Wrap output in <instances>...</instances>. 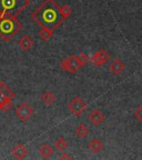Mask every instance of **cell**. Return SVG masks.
Here are the masks:
<instances>
[{
    "instance_id": "obj_1",
    "label": "cell",
    "mask_w": 142,
    "mask_h": 160,
    "mask_svg": "<svg viewBox=\"0 0 142 160\" xmlns=\"http://www.w3.org/2000/svg\"><path fill=\"white\" fill-rule=\"evenodd\" d=\"M31 19L41 28H49L55 31L66 20L61 15V7L55 0H45L32 11Z\"/></svg>"
},
{
    "instance_id": "obj_2",
    "label": "cell",
    "mask_w": 142,
    "mask_h": 160,
    "mask_svg": "<svg viewBox=\"0 0 142 160\" xmlns=\"http://www.w3.org/2000/svg\"><path fill=\"white\" fill-rule=\"evenodd\" d=\"M22 23L18 17H3L0 19V39L3 41H9L16 35L20 32Z\"/></svg>"
},
{
    "instance_id": "obj_3",
    "label": "cell",
    "mask_w": 142,
    "mask_h": 160,
    "mask_svg": "<svg viewBox=\"0 0 142 160\" xmlns=\"http://www.w3.org/2000/svg\"><path fill=\"white\" fill-rule=\"evenodd\" d=\"M30 6V0H0V12L3 17H18Z\"/></svg>"
},
{
    "instance_id": "obj_4",
    "label": "cell",
    "mask_w": 142,
    "mask_h": 160,
    "mask_svg": "<svg viewBox=\"0 0 142 160\" xmlns=\"http://www.w3.org/2000/svg\"><path fill=\"white\" fill-rule=\"evenodd\" d=\"M90 58L86 53H80L79 56H70L65 58L60 62V68L65 70L66 72L76 73L80 68L85 67L89 62Z\"/></svg>"
},
{
    "instance_id": "obj_5",
    "label": "cell",
    "mask_w": 142,
    "mask_h": 160,
    "mask_svg": "<svg viewBox=\"0 0 142 160\" xmlns=\"http://www.w3.org/2000/svg\"><path fill=\"white\" fill-rule=\"evenodd\" d=\"M68 110L76 117H80L87 110V103L81 98L75 97L68 103Z\"/></svg>"
},
{
    "instance_id": "obj_6",
    "label": "cell",
    "mask_w": 142,
    "mask_h": 160,
    "mask_svg": "<svg viewBox=\"0 0 142 160\" xmlns=\"http://www.w3.org/2000/svg\"><path fill=\"white\" fill-rule=\"evenodd\" d=\"M33 112H35V110L29 103H21L19 105L17 108H16V116L18 117V119L20 121H22V122H27L31 119V117L33 116Z\"/></svg>"
},
{
    "instance_id": "obj_7",
    "label": "cell",
    "mask_w": 142,
    "mask_h": 160,
    "mask_svg": "<svg viewBox=\"0 0 142 160\" xmlns=\"http://www.w3.org/2000/svg\"><path fill=\"white\" fill-rule=\"evenodd\" d=\"M110 60V55L105 49H99L93 53V56L90 58V61L92 62L95 67H102L103 65L108 62Z\"/></svg>"
},
{
    "instance_id": "obj_8",
    "label": "cell",
    "mask_w": 142,
    "mask_h": 160,
    "mask_svg": "<svg viewBox=\"0 0 142 160\" xmlns=\"http://www.w3.org/2000/svg\"><path fill=\"white\" fill-rule=\"evenodd\" d=\"M88 120L92 123L93 126H100L101 123L105 122V113L99 109H93L88 116Z\"/></svg>"
},
{
    "instance_id": "obj_9",
    "label": "cell",
    "mask_w": 142,
    "mask_h": 160,
    "mask_svg": "<svg viewBox=\"0 0 142 160\" xmlns=\"http://www.w3.org/2000/svg\"><path fill=\"white\" fill-rule=\"evenodd\" d=\"M11 155H12V157H15L16 159H25L28 155V150L23 143L20 142L12 148Z\"/></svg>"
},
{
    "instance_id": "obj_10",
    "label": "cell",
    "mask_w": 142,
    "mask_h": 160,
    "mask_svg": "<svg viewBox=\"0 0 142 160\" xmlns=\"http://www.w3.org/2000/svg\"><path fill=\"white\" fill-rule=\"evenodd\" d=\"M125 65L119 59L113 60L112 62L110 63V66H109L110 72L112 73V75H115V76H119L120 73L125 71Z\"/></svg>"
},
{
    "instance_id": "obj_11",
    "label": "cell",
    "mask_w": 142,
    "mask_h": 160,
    "mask_svg": "<svg viewBox=\"0 0 142 160\" xmlns=\"http://www.w3.org/2000/svg\"><path fill=\"white\" fill-rule=\"evenodd\" d=\"M88 148H89L93 153H99L100 151L105 148V143H103L102 140L98 139V138H93V139L90 140Z\"/></svg>"
},
{
    "instance_id": "obj_12",
    "label": "cell",
    "mask_w": 142,
    "mask_h": 160,
    "mask_svg": "<svg viewBox=\"0 0 142 160\" xmlns=\"http://www.w3.org/2000/svg\"><path fill=\"white\" fill-rule=\"evenodd\" d=\"M18 45H19L21 50L28 51V50H30L33 47V39L30 37V36H23V37H21V39L18 41Z\"/></svg>"
},
{
    "instance_id": "obj_13",
    "label": "cell",
    "mask_w": 142,
    "mask_h": 160,
    "mask_svg": "<svg viewBox=\"0 0 142 160\" xmlns=\"http://www.w3.org/2000/svg\"><path fill=\"white\" fill-rule=\"evenodd\" d=\"M11 107H12V99H10L2 93H0V110L6 112Z\"/></svg>"
},
{
    "instance_id": "obj_14",
    "label": "cell",
    "mask_w": 142,
    "mask_h": 160,
    "mask_svg": "<svg viewBox=\"0 0 142 160\" xmlns=\"http://www.w3.org/2000/svg\"><path fill=\"white\" fill-rule=\"evenodd\" d=\"M75 132H76V135H77L78 138H80V139H85V138L88 137L90 130H89V128L85 125V123H79V125L77 126V128H76Z\"/></svg>"
},
{
    "instance_id": "obj_15",
    "label": "cell",
    "mask_w": 142,
    "mask_h": 160,
    "mask_svg": "<svg viewBox=\"0 0 142 160\" xmlns=\"http://www.w3.org/2000/svg\"><path fill=\"white\" fill-rule=\"evenodd\" d=\"M38 151H39L40 156H41L43 159H48V158H50L53 155V148L51 147V146L47 145V143H45V145L41 146Z\"/></svg>"
},
{
    "instance_id": "obj_16",
    "label": "cell",
    "mask_w": 142,
    "mask_h": 160,
    "mask_svg": "<svg viewBox=\"0 0 142 160\" xmlns=\"http://www.w3.org/2000/svg\"><path fill=\"white\" fill-rule=\"evenodd\" d=\"M53 146H55V148L58 150V151H65V150L68 148V141L65 137L60 136V137H58L57 139L55 140Z\"/></svg>"
},
{
    "instance_id": "obj_17",
    "label": "cell",
    "mask_w": 142,
    "mask_h": 160,
    "mask_svg": "<svg viewBox=\"0 0 142 160\" xmlns=\"http://www.w3.org/2000/svg\"><path fill=\"white\" fill-rule=\"evenodd\" d=\"M53 32H55V30L52 29H49V28H41L39 31V37L41 38V40H43L45 42L49 41L51 39V37L53 36Z\"/></svg>"
},
{
    "instance_id": "obj_18",
    "label": "cell",
    "mask_w": 142,
    "mask_h": 160,
    "mask_svg": "<svg viewBox=\"0 0 142 160\" xmlns=\"http://www.w3.org/2000/svg\"><path fill=\"white\" fill-rule=\"evenodd\" d=\"M0 93H2V95H5L6 97L10 98V99H13V98L16 97L15 91H13L9 86L6 85L5 82L0 83Z\"/></svg>"
},
{
    "instance_id": "obj_19",
    "label": "cell",
    "mask_w": 142,
    "mask_h": 160,
    "mask_svg": "<svg viewBox=\"0 0 142 160\" xmlns=\"http://www.w3.org/2000/svg\"><path fill=\"white\" fill-rule=\"evenodd\" d=\"M41 100H42V102L45 103V105L50 106L56 101V96H55V93H52L51 91H46V92H43L42 96H41Z\"/></svg>"
},
{
    "instance_id": "obj_20",
    "label": "cell",
    "mask_w": 142,
    "mask_h": 160,
    "mask_svg": "<svg viewBox=\"0 0 142 160\" xmlns=\"http://www.w3.org/2000/svg\"><path fill=\"white\" fill-rule=\"evenodd\" d=\"M61 15H62V17L67 20L70 16L72 15V8L70 7L69 5H63L62 7H61Z\"/></svg>"
},
{
    "instance_id": "obj_21",
    "label": "cell",
    "mask_w": 142,
    "mask_h": 160,
    "mask_svg": "<svg viewBox=\"0 0 142 160\" xmlns=\"http://www.w3.org/2000/svg\"><path fill=\"white\" fill-rule=\"evenodd\" d=\"M135 119L138 120V121H140V122H142V105H140L139 107L135 109Z\"/></svg>"
},
{
    "instance_id": "obj_22",
    "label": "cell",
    "mask_w": 142,
    "mask_h": 160,
    "mask_svg": "<svg viewBox=\"0 0 142 160\" xmlns=\"http://www.w3.org/2000/svg\"><path fill=\"white\" fill-rule=\"evenodd\" d=\"M71 156H69V155H66V153H62V155H60L59 156V159H71Z\"/></svg>"
},
{
    "instance_id": "obj_23",
    "label": "cell",
    "mask_w": 142,
    "mask_h": 160,
    "mask_svg": "<svg viewBox=\"0 0 142 160\" xmlns=\"http://www.w3.org/2000/svg\"><path fill=\"white\" fill-rule=\"evenodd\" d=\"M2 18H3V16H2V13H1V12H0V19H2Z\"/></svg>"
},
{
    "instance_id": "obj_24",
    "label": "cell",
    "mask_w": 142,
    "mask_h": 160,
    "mask_svg": "<svg viewBox=\"0 0 142 160\" xmlns=\"http://www.w3.org/2000/svg\"><path fill=\"white\" fill-rule=\"evenodd\" d=\"M1 82H2V81H1V80H0V83H1Z\"/></svg>"
}]
</instances>
